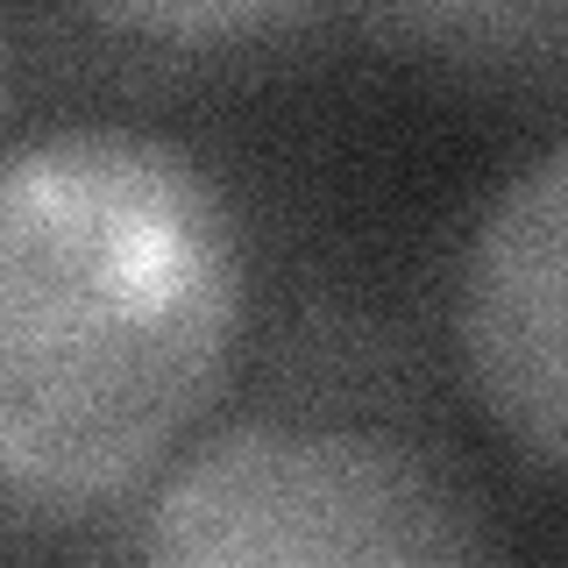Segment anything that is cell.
Listing matches in <instances>:
<instances>
[{"mask_svg":"<svg viewBox=\"0 0 568 568\" xmlns=\"http://www.w3.org/2000/svg\"><path fill=\"white\" fill-rule=\"evenodd\" d=\"M100 555L171 568L490 561L505 555V526L448 434L227 405L106 532Z\"/></svg>","mask_w":568,"mask_h":568,"instance_id":"cell-2","label":"cell"},{"mask_svg":"<svg viewBox=\"0 0 568 568\" xmlns=\"http://www.w3.org/2000/svg\"><path fill=\"white\" fill-rule=\"evenodd\" d=\"M263 320L227 171L129 114H50L0 156V540L106 547L235 405Z\"/></svg>","mask_w":568,"mask_h":568,"instance_id":"cell-1","label":"cell"},{"mask_svg":"<svg viewBox=\"0 0 568 568\" xmlns=\"http://www.w3.org/2000/svg\"><path fill=\"white\" fill-rule=\"evenodd\" d=\"M448 342L426 334L355 277H298L256 320L235 405L320 419H390L419 434H448Z\"/></svg>","mask_w":568,"mask_h":568,"instance_id":"cell-4","label":"cell"},{"mask_svg":"<svg viewBox=\"0 0 568 568\" xmlns=\"http://www.w3.org/2000/svg\"><path fill=\"white\" fill-rule=\"evenodd\" d=\"M342 22L455 100L505 114L568 106V0H348Z\"/></svg>","mask_w":568,"mask_h":568,"instance_id":"cell-5","label":"cell"},{"mask_svg":"<svg viewBox=\"0 0 568 568\" xmlns=\"http://www.w3.org/2000/svg\"><path fill=\"white\" fill-rule=\"evenodd\" d=\"M455 398L511 476L568 505V129L462 221L440 298Z\"/></svg>","mask_w":568,"mask_h":568,"instance_id":"cell-3","label":"cell"},{"mask_svg":"<svg viewBox=\"0 0 568 568\" xmlns=\"http://www.w3.org/2000/svg\"><path fill=\"white\" fill-rule=\"evenodd\" d=\"M43 8L71 14L93 36H114L129 50L235 79V71L284 58L292 43L342 22L348 0H43Z\"/></svg>","mask_w":568,"mask_h":568,"instance_id":"cell-6","label":"cell"}]
</instances>
